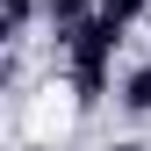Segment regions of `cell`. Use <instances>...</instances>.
<instances>
[{"label":"cell","mask_w":151,"mask_h":151,"mask_svg":"<svg viewBox=\"0 0 151 151\" xmlns=\"http://www.w3.org/2000/svg\"><path fill=\"white\" fill-rule=\"evenodd\" d=\"M36 14H43V22L58 29V36H72V29H79L86 14H93V0H36Z\"/></svg>","instance_id":"3957f363"},{"label":"cell","mask_w":151,"mask_h":151,"mask_svg":"<svg viewBox=\"0 0 151 151\" xmlns=\"http://www.w3.org/2000/svg\"><path fill=\"white\" fill-rule=\"evenodd\" d=\"M122 108H129V115H151V65H137L122 79Z\"/></svg>","instance_id":"277c9868"},{"label":"cell","mask_w":151,"mask_h":151,"mask_svg":"<svg viewBox=\"0 0 151 151\" xmlns=\"http://www.w3.org/2000/svg\"><path fill=\"white\" fill-rule=\"evenodd\" d=\"M144 7H151V0H93V14H101V22H115V29H129Z\"/></svg>","instance_id":"5b68a950"},{"label":"cell","mask_w":151,"mask_h":151,"mask_svg":"<svg viewBox=\"0 0 151 151\" xmlns=\"http://www.w3.org/2000/svg\"><path fill=\"white\" fill-rule=\"evenodd\" d=\"M0 14H7L14 29H22V22H36V0H0Z\"/></svg>","instance_id":"8992f818"},{"label":"cell","mask_w":151,"mask_h":151,"mask_svg":"<svg viewBox=\"0 0 151 151\" xmlns=\"http://www.w3.org/2000/svg\"><path fill=\"white\" fill-rule=\"evenodd\" d=\"M14 36H22V29H14L7 14H0V58H7V43H14Z\"/></svg>","instance_id":"52a82bcc"},{"label":"cell","mask_w":151,"mask_h":151,"mask_svg":"<svg viewBox=\"0 0 151 151\" xmlns=\"http://www.w3.org/2000/svg\"><path fill=\"white\" fill-rule=\"evenodd\" d=\"M115 151H144V144H115Z\"/></svg>","instance_id":"ba28073f"},{"label":"cell","mask_w":151,"mask_h":151,"mask_svg":"<svg viewBox=\"0 0 151 151\" xmlns=\"http://www.w3.org/2000/svg\"><path fill=\"white\" fill-rule=\"evenodd\" d=\"M115 43H122V29H115V22H101V14H86L72 36H58V50H65V86L79 93V108L108 93V65H115Z\"/></svg>","instance_id":"6da1fadb"},{"label":"cell","mask_w":151,"mask_h":151,"mask_svg":"<svg viewBox=\"0 0 151 151\" xmlns=\"http://www.w3.org/2000/svg\"><path fill=\"white\" fill-rule=\"evenodd\" d=\"M72 122H79V93H72L65 79L58 86H36V108H29V129H36V137H65Z\"/></svg>","instance_id":"7a4b0ae2"}]
</instances>
